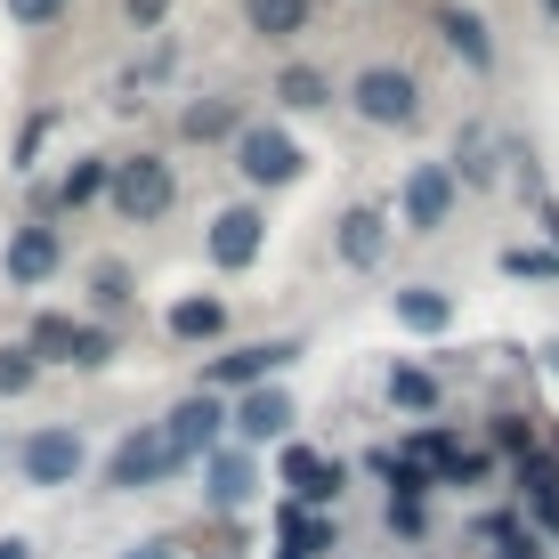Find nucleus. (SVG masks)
I'll use <instances>...</instances> for the list:
<instances>
[{
	"label": "nucleus",
	"instance_id": "obj_1",
	"mask_svg": "<svg viewBox=\"0 0 559 559\" xmlns=\"http://www.w3.org/2000/svg\"><path fill=\"white\" fill-rule=\"evenodd\" d=\"M106 195H114V211H122L130 227H146V219H163L170 211V163H154V154H130V163H106Z\"/></svg>",
	"mask_w": 559,
	"mask_h": 559
},
{
	"label": "nucleus",
	"instance_id": "obj_2",
	"mask_svg": "<svg viewBox=\"0 0 559 559\" xmlns=\"http://www.w3.org/2000/svg\"><path fill=\"white\" fill-rule=\"evenodd\" d=\"M349 98H357V114H365V122H390V130L421 122V82H414L406 66H365Z\"/></svg>",
	"mask_w": 559,
	"mask_h": 559
},
{
	"label": "nucleus",
	"instance_id": "obj_3",
	"mask_svg": "<svg viewBox=\"0 0 559 559\" xmlns=\"http://www.w3.org/2000/svg\"><path fill=\"white\" fill-rule=\"evenodd\" d=\"M16 462H25L33 487H73V478H82V438L73 430H33L25 447H16Z\"/></svg>",
	"mask_w": 559,
	"mask_h": 559
},
{
	"label": "nucleus",
	"instance_id": "obj_4",
	"mask_svg": "<svg viewBox=\"0 0 559 559\" xmlns=\"http://www.w3.org/2000/svg\"><path fill=\"white\" fill-rule=\"evenodd\" d=\"M236 163H243V179H252V187H284V179H300V146L284 139V130H267V122L236 139Z\"/></svg>",
	"mask_w": 559,
	"mask_h": 559
},
{
	"label": "nucleus",
	"instance_id": "obj_5",
	"mask_svg": "<svg viewBox=\"0 0 559 559\" xmlns=\"http://www.w3.org/2000/svg\"><path fill=\"white\" fill-rule=\"evenodd\" d=\"M179 471V454L163 447V430H139V438H122L106 462V487H154V478H170Z\"/></svg>",
	"mask_w": 559,
	"mask_h": 559
},
{
	"label": "nucleus",
	"instance_id": "obj_6",
	"mask_svg": "<svg viewBox=\"0 0 559 559\" xmlns=\"http://www.w3.org/2000/svg\"><path fill=\"white\" fill-rule=\"evenodd\" d=\"M219 421H227V414H219V397L203 390V397H187V406L163 421V447L179 454V462H195V454H211V447H219Z\"/></svg>",
	"mask_w": 559,
	"mask_h": 559
},
{
	"label": "nucleus",
	"instance_id": "obj_7",
	"mask_svg": "<svg viewBox=\"0 0 559 559\" xmlns=\"http://www.w3.org/2000/svg\"><path fill=\"white\" fill-rule=\"evenodd\" d=\"M397 211H406V227H414V236L447 227V211H454V170H447V163H421L414 179H406V203H397Z\"/></svg>",
	"mask_w": 559,
	"mask_h": 559
},
{
	"label": "nucleus",
	"instance_id": "obj_8",
	"mask_svg": "<svg viewBox=\"0 0 559 559\" xmlns=\"http://www.w3.org/2000/svg\"><path fill=\"white\" fill-rule=\"evenodd\" d=\"M284 487H293L300 503H341L349 471H341L333 454H317V447H293V454H284Z\"/></svg>",
	"mask_w": 559,
	"mask_h": 559
},
{
	"label": "nucleus",
	"instance_id": "obj_9",
	"mask_svg": "<svg viewBox=\"0 0 559 559\" xmlns=\"http://www.w3.org/2000/svg\"><path fill=\"white\" fill-rule=\"evenodd\" d=\"M260 236H267V227H260V211H219V219H211V260H219V267H252L260 260Z\"/></svg>",
	"mask_w": 559,
	"mask_h": 559
},
{
	"label": "nucleus",
	"instance_id": "obj_10",
	"mask_svg": "<svg viewBox=\"0 0 559 559\" xmlns=\"http://www.w3.org/2000/svg\"><path fill=\"white\" fill-rule=\"evenodd\" d=\"M293 357H300L293 341H252V349H227L219 365H211V381H219V390H243V381H267L276 365H293Z\"/></svg>",
	"mask_w": 559,
	"mask_h": 559
},
{
	"label": "nucleus",
	"instance_id": "obj_11",
	"mask_svg": "<svg viewBox=\"0 0 559 559\" xmlns=\"http://www.w3.org/2000/svg\"><path fill=\"white\" fill-rule=\"evenodd\" d=\"M236 430L252 438V447H267V438H284V430H293V397H284V390H252V397L236 406Z\"/></svg>",
	"mask_w": 559,
	"mask_h": 559
},
{
	"label": "nucleus",
	"instance_id": "obj_12",
	"mask_svg": "<svg viewBox=\"0 0 559 559\" xmlns=\"http://www.w3.org/2000/svg\"><path fill=\"white\" fill-rule=\"evenodd\" d=\"M381 243H390V219H381V211H349V219H341V260L349 267H373Z\"/></svg>",
	"mask_w": 559,
	"mask_h": 559
},
{
	"label": "nucleus",
	"instance_id": "obj_13",
	"mask_svg": "<svg viewBox=\"0 0 559 559\" xmlns=\"http://www.w3.org/2000/svg\"><path fill=\"white\" fill-rule=\"evenodd\" d=\"M243 25H252L260 41H293L308 25V0H243Z\"/></svg>",
	"mask_w": 559,
	"mask_h": 559
},
{
	"label": "nucleus",
	"instance_id": "obj_14",
	"mask_svg": "<svg viewBox=\"0 0 559 559\" xmlns=\"http://www.w3.org/2000/svg\"><path fill=\"white\" fill-rule=\"evenodd\" d=\"M49 267H57V236H49V227H25V236L9 243V276L16 284H41Z\"/></svg>",
	"mask_w": 559,
	"mask_h": 559
},
{
	"label": "nucleus",
	"instance_id": "obj_15",
	"mask_svg": "<svg viewBox=\"0 0 559 559\" xmlns=\"http://www.w3.org/2000/svg\"><path fill=\"white\" fill-rule=\"evenodd\" d=\"M397 324H414V333H447V324H454V300L430 293V284H414V293H397Z\"/></svg>",
	"mask_w": 559,
	"mask_h": 559
},
{
	"label": "nucleus",
	"instance_id": "obj_16",
	"mask_svg": "<svg viewBox=\"0 0 559 559\" xmlns=\"http://www.w3.org/2000/svg\"><path fill=\"white\" fill-rule=\"evenodd\" d=\"M211 503H219V511L252 503V462H243V454H219V462H211Z\"/></svg>",
	"mask_w": 559,
	"mask_h": 559
},
{
	"label": "nucleus",
	"instance_id": "obj_17",
	"mask_svg": "<svg viewBox=\"0 0 559 559\" xmlns=\"http://www.w3.org/2000/svg\"><path fill=\"white\" fill-rule=\"evenodd\" d=\"M317 551H333V527L293 503V511H284V559H317Z\"/></svg>",
	"mask_w": 559,
	"mask_h": 559
},
{
	"label": "nucleus",
	"instance_id": "obj_18",
	"mask_svg": "<svg viewBox=\"0 0 559 559\" xmlns=\"http://www.w3.org/2000/svg\"><path fill=\"white\" fill-rule=\"evenodd\" d=\"M276 98L308 114V106H333V82H324V73H308V66H284V73H276Z\"/></svg>",
	"mask_w": 559,
	"mask_h": 559
},
{
	"label": "nucleus",
	"instance_id": "obj_19",
	"mask_svg": "<svg viewBox=\"0 0 559 559\" xmlns=\"http://www.w3.org/2000/svg\"><path fill=\"white\" fill-rule=\"evenodd\" d=\"M438 33H447V41L471 57V66H495V41H487V25H478L471 9H447V25H438Z\"/></svg>",
	"mask_w": 559,
	"mask_h": 559
},
{
	"label": "nucleus",
	"instance_id": "obj_20",
	"mask_svg": "<svg viewBox=\"0 0 559 559\" xmlns=\"http://www.w3.org/2000/svg\"><path fill=\"white\" fill-rule=\"evenodd\" d=\"M219 324H227L219 300H179V308H170V333H179V341H211Z\"/></svg>",
	"mask_w": 559,
	"mask_h": 559
},
{
	"label": "nucleus",
	"instance_id": "obj_21",
	"mask_svg": "<svg viewBox=\"0 0 559 559\" xmlns=\"http://www.w3.org/2000/svg\"><path fill=\"white\" fill-rule=\"evenodd\" d=\"M390 397H397L406 414H430V406H438V381L421 373V365H397V373H390Z\"/></svg>",
	"mask_w": 559,
	"mask_h": 559
},
{
	"label": "nucleus",
	"instance_id": "obj_22",
	"mask_svg": "<svg viewBox=\"0 0 559 559\" xmlns=\"http://www.w3.org/2000/svg\"><path fill=\"white\" fill-rule=\"evenodd\" d=\"M33 357H57V365H66V357H73V317H41V324H33Z\"/></svg>",
	"mask_w": 559,
	"mask_h": 559
},
{
	"label": "nucleus",
	"instance_id": "obj_23",
	"mask_svg": "<svg viewBox=\"0 0 559 559\" xmlns=\"http://www.w3.org/2000/svg\"><path fill=\"white\" fill-rule=\"evenodd\" d=\"M236 130V106H187V139H227Z\"/></svg>",
	"mask_w": 559,
	"mask_h": 559
},
{
	"label": "nucleus",
	"instance_id": "obj_24",
	"mask_svg": "<svg viewBox=\"0 0 559 559\" xmlns=\"http://www.w3.org/2000/svg\"><path fill=\"white\" fill-rule=\"evenodd\" d=\"M57 195H66V203H90V195H106V163H73Z\"/></svg>",
	"mask_w": 559,
	"mask_h": 559
},
{
	"label": "nucleus",
	"instance_id": "obj_25",
	"mask_svg": "<svg viewBox=\"0 0 559 559\" xmlns=\"http://www.w3.org/2000/svg\"><path fill=\"white\" fill-rule=\"evenodd\" d=\"M495 447H503L511 462H527V454H535V430H527L519 414H495Z\"/></svg>",
	"mask_w": 559,
	"mask_h": 559
},
{
	"label": "nucleus",
	"instance_id": "obj_26",
	"mask_svg": "<svg viewBox=\"0 0 559 559\" xmlns=\"http://www.w3.org/2000/svg\"><path fill=\"white\" fill-rule=\"evenodd\" d=\"M33 390V349H0V397Z\"/></svg>",
	"mask_w": 559,
	"mask_h": 559
},
{
	"label": "nucleus",
	"instance_id": "obj_27",
	"mask_svg": "<svg viewBox=\"0 0 559 559\" xmlns=\"http://www.w3.org/2000/svg\"><path fill=\"white\" fill-rule=\"evenodd\" d=\"M106 357H114V341L98 333V324H73V357L66 365H106Z\"/></svg>",
	"mask_w": 559,
	"mask_h": 559
},
{
	"label": "nucleus",
	"instance_id": "obj_28",
	"mask_svg": "<svg viewBox=\"0 0 559 559\" xmlns=\"http://www.w3.org/2000/svg\"><path fill=\"white\" fill-rule=\"evenodd\" d=\"M503 267H511V276H551L559 252H527V243H519V252H503Z\"/></svg>",
	"mask_w": 559,
	"mask_h": 559
},
{
	"label": "nucleus",
	"instance_id": "obj_29",
	"mask_svg": "<svg viewBox=\"0 0 559 559\" xmlns=\"http://www.w3.org/2000/svg\"><path fill=\"white\" fill-rule=\"evenodd\" d=\"M122 16H130V25H139V33H154V25H163V16H170V0H122Z\"/></svg>",
	"mask_w": 559,
	"mask_h": 559
},
{
	"label": "nucleus",
	"instance_id": "obj_30",
	"mask_svg": "<svg viewBox=\"0 0 559 559\" xmlns=\"http://www.w3.org/2000/svg\"><path fill=\"white\" fill-rule=\"evenodd\" d=\"M130 300V276L122 267H98V308H122Z\"/></svg>",
	"mask_w": 559,
	"mask_h": 559
},
{
	"label": "nucleus",
	"instance_id": "obj_31",
	"mask_svg": "<svg viewBox=\"0 0 559 559\" xmlns=\"http://www.w3.org/2000/svg\"><path fill=\"white\" fill-rule=\"evenodd\" d=\"M57 9H66V0H9V16H16V25H49Z\"/></svg>",
	"mask_w": 559,
	"mask_h": 559
},
{
	"label": "nucleus",
	"instance_id": "obj_32",
	"mask_svg": "<svg viewBox=\"0 0 559 559\" xmlns=\"http://www.w3.org/2000/svg\"><path fill=\"white\" fill-rule=\"evenodd\" d=\"M503 559H535V535H503Z\"/></svg>",
	"mask_w": 559,
	"mask_h": 559
},
{
	"label": "nucleus",
	"instance_id": "obj_33",
	"mask_svg": "<svg viewBox=\"0 0 559 559\" xmlns=\"http://www.w3.org/2000/svg\"><path fill=\"white\" fill-rule=\"evenodd\" d=\"M0 559H33V551H25V544H16V535H9V544H0Z\"/></svg>",
	"mask_w": 559,
	"mask_h": 559
},
{
	"label": "nucleus",
	"instance_id": "obj_34",
	"mask_svg": "<svg viewBox=\"0 0 559 559\" xmlns=\"http://www.w3.org/2000/svg\"><path fill=\"white\" fill-rule=\"evenodd\" d=\"M130 559H170V544H146V551H130Z\"/></svg>",
	"mask_w": 559,
	"mask_h": 559
},
{
	"label": "nucleus",
	"instance_id": "obj_35",
	"mask_svg": "<svg viewBox=\"0 0 559 559\" xmlns=\"http://www.w3.org/2000/svg\"><path fill=\"white\" fill-rule=\"evenodd\" d=\"M544 16H559V0H544Z\"/></svg>",
	"mask_w": 559,
	"mask_h": 559
}]
</instances>
